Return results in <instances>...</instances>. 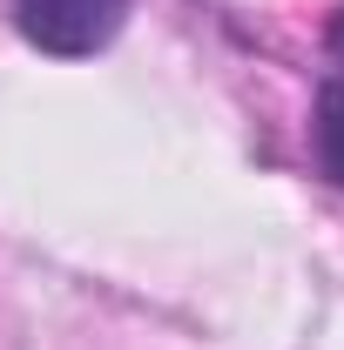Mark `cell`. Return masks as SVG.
I'll return each mask as SVG.
<instances>
[{
  "label": "cell",
  "instance_id": "6da1fadb",
  "mask_svg": "<svg viewBox=\"0 0 344 350\" xmlns=\"http://www.w3.org/2000/svg\"><path fill=\"white\" fill-rule=\"evenodd\" d=\"M129 0H14L21 41L54 54V61H88L122 34Z\"/></svg>",
  "mask_w": 344,
  "mask_h": 350
},
{
  "label": "cell",
  "instance_id": "7a4b0ae2",
  "mask_svg": "<svg viewBox=\"0 0 344 350\" xmlns=\"http://www.w3.org/2000/svg\"><path fill=\"white\" fill-rule=\"evenodd\" d=\"M310 155L331 189H344V81H324L310 101Z\"/></svg>",
  "mask_w": 344,
  "mask_h": 350
},
{
  "label": "cell",
  "instance_id": "3957f363",
  "mask_svg": "<svg viewBox=\"0 0 344 350\" xmlns=\"http://www.w3.org/2000/svg\"><path fill=\"white\" fill-rule=\"evenodd\" d=\"M324 47H331V61L344 68V7L331 14V27H324Z\"/></svg>",
  "mask_w": 344,
  "mask_h": 350
}]
</instances>
